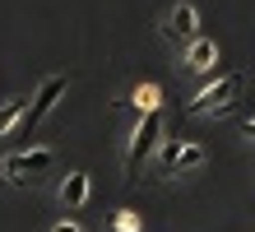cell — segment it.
<instances>
[{
    "mask_svg": "<svg viewBox=\"0 0 255 232\" xmlns=\"http://www.w3.org/2000/svg\"><path fill=\"white\" fill-rule=\"evenodd\" d=\"M61 98H65V74H47V79L37 84V93H33V102L23 107V116H19V126H14L9 135H14V139H28V135H33V130L42 126V121H47V116L56 112V102H61Z\"/></svg>",
    "mask_w": 255,
    "mask_h": 232,
    "instance_id": "1",
    "label": "cell"
},
{
    "mask_svg": "<svg viewBox=\"0 0 255 232\" xmlns=\"http://www.w3.org/2000/svg\"><path fill=\"white\" fill-rule=\"evenodd\" d=\"M242 88H246V74H242V70L214 74V79H209V84L190 98V112H195V116H204V112H218V116H223L237 98H242Z\"/></svg>",
    "mask_w": 255,
    "mask_h": 232,
    "instance_id": "2",
    "label": "cell"
},
{
    "mask_svg": "<svg viewBox=\"0 0 255 232\" xmlns=\"http://www.w3.org/2000/svg\"><path fill=\"white\" fill-rule=\"evenodd\" d=\"M51 167H56L51 149H19V153H5V158H0V177L9 186H33L37 177H47Z\"/></svg>",
    "mask_w": 255,
    "mask_h": 232,
    "instance_id": "3",
    "label": "cell"
},
{
    "mask_svg": "<svg viewBox=\"0 0 255 232\" xmlns=\"http://www.w3.org/2000/svg\"><path fill=\"white\" fill-rule=\"evenodd\" d=\"M153 144H162V112H144L134 135H130V149H126V181L139 177V167H144L148 153H153Z\"/></svg>",
    "mask_w": 255,
    "mask_h": 232,
    "instance_id": "4",
    "label": "cell"
},
{
    "mask_svg": "<svg viewBox=\"0 0 255 232\" xmlns=\"http://www.w3.org/2000/svg\"><path fill=\"white\" fill-rule=\"evenodd\" d=\"M204 144H190V139H162V149H158V163H162V172H195V167H204Z\"/></svg>",
    "mask_w": 255,
    "mask_h": 232,
    "instance_id": "5",
    "label": "cell"
},
{
    "mask_svg": "<svg viewBox=\"0 0 255 232\" xmlns=\"http://www.w3.org/2000/svg\"><path fill=\"white\" fill-rule=\"evenodd\" d=\"M162 33L172 42H195L200 37V9H195L190 0H176V5L162 14Z\"/></svg>",
    "mask_w": 255,
    "mask_h": 232,
    "instance_id": "6",
    "label": "cell"
},
{
    "mask_svg": "<svg viewBox=\"0 0 255 232\" xmlns=\"http://www.w3.org/2000/svg\"><path fill=\"white\" fill-rule=\"evenodd\" d=\"M88 191H93L88 172H65V181H61V205H65V209L88 205Z\"/></svg>",
    "mask_w": 255,
    "mask_h": 232,
    "instance_id": "7",
    "label": "cell"
},
{
    "mask_svg": "<svg viewBox=\"0 0 255 232\" xmlns=\"http://www.w3.org/2000/svg\"><path fill=\"white\" fill-rule=\"evenodd\" d=\"M214 60H218L214 37H195V42H186V65H190V70H214Z\"/></svg>",
    "mask_w": 255,
    "mask_h": 232,
    "instance_id": "8",
    "label": "cell"
},
{
    "mask_svg": "<svg viewBox=\"0 0 255 232\" xmlns=\"http://www.w3.org/2000/svg\"><path fill=\"white\" fill-rule=\"evenodd\" d=\"M158 98H162V88L158 84H139V88H134V112H158Z\"/></svg>",
    "mask_w": 255,
    "mask_h": 232,
    "instance_id": "9",
    "label": "cell"
},
{
    "mask_svg": "<svg viewBox=\"0 0 255 232\" xmlns=\"http://www.w3.org/2000/svg\"><path fill=\"white\" fill-rule=\"evenodd\" d=\"M23 98H14V102H5V107H0V135H9L14 126H19V116H23Z\"/></svg>",
    "mask_w": 255,
    "mask_h": 232,
    "instance_id": "10",
    "label": "cell"
},
{
    "mask_svg": "<svg viewBox=\"0 0 255 232\" xmlns=\"http://www.w3.org/2000/svg\"><path fill=\"white\" fill-rule=\"evenodd\" d=\"M144 223H139V214H134V209H116L112 214V232H139Z\"/></svg>",
    "mask_w": 255,
    "mask_h": 232,
    "instance_id": "11",
    "label": "cell"
},
{
    "mask_svg": "<svg viewBox=\"0 0 255 232\" xmlns=\"http://www.w3.org/2000/svg\"><path fill=\"white\" fill-rule=\"evenodd\" d=\"M51 232H84V228H79V223H70V219H61V223L51 228Z\"/></svg>",
    "mask_w": 255,
    "mask_h": 232,
    "instance_id": "12",
    "label": "cell"
},
{
    "mask_svg": "<svg viewBox=\"0 0 255 232\" xmlns=\"http://www.w3.org/2000/svg\"><path fill=\"white\" fill-rule=\"evenodd\" d=\"M242 135H246V139H255V116H246V121H242Z\"/></svg>",
    "mask_w": 255,
    "mask_h": 232,
    "instance_id": "13",
    "label": "cell"
}]
</instances>
